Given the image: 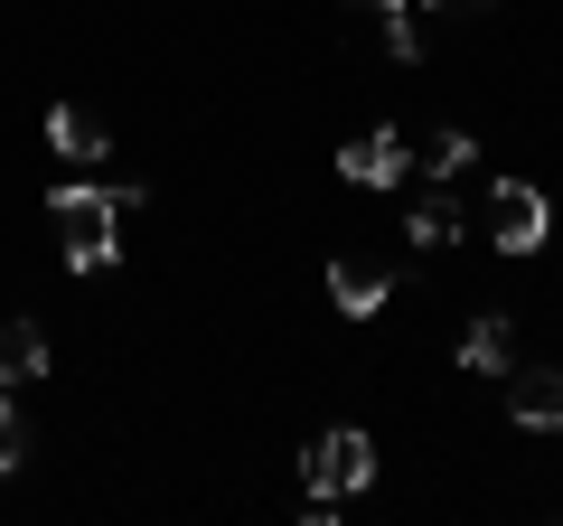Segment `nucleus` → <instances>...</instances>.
I'll return each mask as SVG.
<instances>
[{
  "label": "nucleus",
  "instance_id": "423d86ee",
  "mask_svg": "<svg viewBox=\"0 0 563 526\" xmlns=\"http://www.w3.org/2000/svg\"><path fill=\"white\" fill-rule=\"evenodd\" d=\"M507 414L526 432H563V366H507Z\"/></svg>",
  "mask_w": 563,
  "mask_h": 526
},
{
  "label": "nucleus",
  "instance_id": "39448f33",
  "mask_svg": "<svg viewBox=\"0 0 563 526\" xmlns=\"http://www.w3.org/2000/svg\"><path fill=\"white\" fill-rule=\"evenodd\" d=\"M339 169L357 188H404V179H413V151H404V132H385V122H376V132H357V142L339 151Z\"/></svg>",
  "mask_w": 563,
  "mask_h": 526
},
{
  "label": "nucleus",
  "instance_id": "4468645a",
  "mask_svg": "<svg viewBox=\"0 0 563 526\" xmlns=\"http://www.w3.org/2000/svg\"><path fill=\"white\" fill-rule=\"evenodd\" d=\"M29 461V432H20V395H0V480Z\"/></svg>",
  "mask_w": 563,
  "mask_h": 526
},
{
  "label": "nucleus",
  "instance_id": "f03ea898",
  "mask_svg": "<svg viewBox=\"0 0 563 526\" xmlns=\"http://www.w3.org/2000/svg\"><path fill=\"white\" fill-rule=\"evenodd\" d=\"M132 207H141L132 179H113V188H103V179H66V188H47V217H57L66 235H113Z\"/></svg>",
  "mask_w": 563,
  "mask_h": 526
},
{
  "label": "nucleus",
  "instance_id": "f8f14e48",
  "mask_svg": "<svg viewBox=\"0 0 563 526\" xmlns=\"http://www.w3.org/2000/svg\"><path fill=\"white\" fill-rule=\"evenodd\" d=\"M470 161H479V142H470V132H432V161H422V169H432V179H461Z\"/></svg>",
  "mask_w": 563,
  "mask_h": 526
},
{
  "label": "nucleus",
  "instance_id": "20e7f679",
  "mask_svg": "<svg viewBox=\"0 0 563 526\" xmlns=\"http://www.w3.org/2000/svg\"><path fill=\"white\" fill-rule=\"evenodd\" d=\"M385 302H395V273H385L376 254H357V244L329 254V310H339V320H376Z\"/></svg>",
  "mask_w": 563,
  "mask_h": 526
},
{
  "label": "nucleus",
  "instance_id": "dca6fc26",
  "mask_svg": "<svg viewBox=\"0 0 563 526\" xmlns=\"http://www.w3.org/2000/svg\"><path fill=\"white\" fill-rule=\"evenodd\" d=\"M347 10H385V0H347Z\"/></svg>",
  "mask_w": 563,
  "mask_h": 526
},
{
  "label": "nucleus",
  "instance_id": "6e6552de",
  "mask_svg": "<svg viewBox=\"0 0 563 526\" xmlns=\"http://www.w3.org/2000/svg\"><path fill=\"white\" fill-rule=\"evenodd\" d=\"M461 366H479V376H507V366H517V320H507V310H479V320L461 329Z\"/></svg>",
  "mask_w": 563,
  "mask_h": 526
},
{
  "label": "nucleus",
  "instance_id": "0eeeda50",
  "mask_svg": "<svg viewBox=\"0 0 563 526\" xmlns=\"http://www.w3.org/2000/svg\"><path fill=\"white\" fill-rule=\"evenodd\" d=\"M47 151L76 161V169H95V161H113V132H103L85 103H57V113H47Z\"/></svg>",
  "mask_w": 563,
  "mask_h": 526
},
{
  "label": "nucleus",
  "instance_id": "2eb2a0df",
  "mask_svg": "<svg viewBox=\"0 0 563 526\" xmlns=\"http://www.w3.org/2000/svg\"><path fill=\"white\" fill-rule=\"evenodd\" d=\"M422 10H451V20H479V10H498V0H422Z\"/></svg>",
  "mask_w": 563,
  "mask_h": 526
},
{
  "label": "nucleus",
  "instance_id": "9b49d317",
  "mask_svg": "<svg viewBox=\"0 0 563 526\" xmlns=\"http://www.w3.org/2000/svg\"><path fill=\"white\" fill-rule=\"evenodd\" d=\"M385 57H395V66H422V29H413L404 0H385Z\"/></svg>",
  "mask_w": 563,
  "mask_h": 526
},
{
  "label": "nucleus",
  "instance_id": "ddd939ff",
  "mask_svg": "<svg viewBox=\"0 0 563 526\" xmlns=\"http://www.w3.org/2000/svg\"><path fill=\"white\" fill-rule=\"evenodd\" d=\"M122 254V235H66V273H103Z\"/></svg>",
  "mask_w": 563,
  "mask_h": 526
},
{
  "label": "nucleus",
  "instance_id": "9d476101",
  "mask_svg": "<svg viewBox=\"0 0 563 526\" xmlns=\"http://www.w3.org/2000/svg\"><path fill=\"white\" fill-rule=\"evenodd\" d=\"M404 235H413V244H422V254H442V244H451V235H461V207H451V198H422V207H413V217H404Z\"/></svg>",
  "mask_w": 563,
  "mask_h": 526
},
{
  "label": "nucleus",
  "instance_id": "7ed1b4c3",
  "mask_svg": "<svg viewBox=\"0 0 563 526\" xmlns=\"http://www.w3.org/2000/svg\"><path fill=\"white\" fill-rule=\"evenodd\" d=\"M310 498H347V489H366L376 480V442H366L357 424H339V432H320V442H310Z\"/></svg>",
  "mask_w": 563,
  "mask_h": 526
},
{
  "label": "nucleus",
  "instance_id": "f257e3e1",
  "mask_svg": "<svg viewBox=\"0 0 563 526\" xmlns=\"http://www.w3.org/2000/svg\"><path fill=\"white\" fill-rule=\"evenodd\" d=\"M544 235H554V207H544L536 179L488 188V244H498V254H544Z\"/></svg>",
  "mask_w": 563,
  "mask_h": 526
},
{
  "label": "nucleus",
  "instance_id": "1a4fd4ad",
  "mask_svg": "<svg viewBox=\"0 0 563 526\" xmlns=\"http://www.w3.org/2000/svg\"><path fill=\"white\" fill-rule=\"evenodd\" d=\"M38 376H47V329L20 310V320H0V385H38Z\"/></svg>",
  "mask_w": 563,
  "mask_h": 526
}]
</instances>
